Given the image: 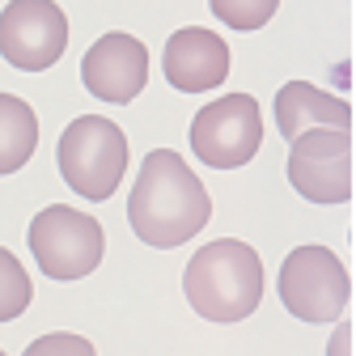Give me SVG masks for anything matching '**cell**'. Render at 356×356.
Wrapping results in <instances>:
<instances>
[{"label": "cell", "instance_id": "obj_1", "mask_svg": "<svg viewBox=\"0 0 356 356\" xmlns=\"http://www.w3.org/2000/svg\"><path fill=\"white\" fill-rule=\"evenodd\" d=\"M212 216V200L200 183V174L174 149H153L140 165V178L127 195L131 234L145 246L174 250L191 242Z\"/></svg>", "mask_w": 356, "mask_h": 356}, {"label": "cell", "instance_id": "obj_2", "mask_svg": "<svg viewBox=\"0 0 356 356\" xmlns=\"http://www.w3.org/2000/svg\"><path fill=\"white\" fill-rule=\"evenodd\" d=\"M183 293L208 323H242L263 301V259L250 242L220 238L191 254L183 272Z\"/></svg>", "mask_w": 356, "mask_h": 356}, {"label": "cell", "instance_id": "obj_3", "mask_svg": "<svg viewBox=\"0 0 356 356\" xmlns=\"http://www.w3.org/2000/svg\"><path fill=\"white\" fill-rule=\"evenodd\" d=\"M56 165H60V178L81 200H94V204L111 200L123 183V170H127L123 127L102 119V115L72 119L56 145Z\"/></svg>", "mask_w": 356, "mask_h": 356}, {"label": "cell", "instance_id": "obj_4", "mask_svg": "<svg viewBox=\"0 0 356 356\" xmlns=\"http://www.w3.org/2000/svg\"><path fill=\"white\" fill-rule=\"evenodd\" d=\"M30 254L38 263L42 276L51 280H81L89 276L106 254V234L89 212L68 208V204H51L30 220Z\"/></svg>", "mask_w": 356, "mask_h": 356}, {"label": "cell", "instance_id": "obj_5", "mask_svg": "<svg viewBox=\"0 0 356 356\" xmlns=\"http://www.w3.org/2000/svg\"><path fill=\"white\" fill-rule=\"evenodd\" d=\"M352 297L348 267L327 246H297L280 267V301L301 323H335Z\"/></svg>", "mask_w": 356, "mask_h": 356}, {"label": "cell", "instance_id": "obj_6", "mask_svg": "<svg viewBox=\"0 0 356 356\" xmlns=\"http://www.w3.org/2000/svg\"><path fill=\"white\" fill-rule=\"evenodd\" d=\"M191 153L212 170H238L263 145V111L250 94H225L191 119Z\"/></svg>", "mask_w": 356, "mask_h": 356}, {"label": "cell", "instance_id": "obj_7", "mask_svg": "<svg viewBox=\"0 0 356 356\" xmlns=\"http://www.w3.org/2000/svg\"><path fill=\"white\" fill-rule=\"evenodd\" d=\"M289 183L309 204L352 200V131L314 127L289 140Z\"/></svg>", "mask_w": 356, "mask_h": 356}, {"label": "cell", "instance_id": "obj_8", "mask_svg": "<svg viewBox=\"0 0 356 356\" xmlns=\"http://www.w3.org/2000/svg\"><path fill=\"white\" fill-rule=\"evenodd\" d=\"M68 47V17L56 0H9L0 13V56L22 72L60 64Z\"/></svg>", "mask_w": 356, "mask_h": 356}, {"label": "cell", "instance_id": "obj_9", "mask_svg": "<svg viewBox=\"0 0 356 356\" xmlns=\"http://www.w3.org/2000/svg\"><path fill=\"white\" fill-rule=\"evenodd\" d=\"M81 81H85V89L94 98L127 106L145 89V81H149V47L136 34L111 30V34H102L94 47L85 51Z\"/></svg>", "mask_w": 356, "mask_h": 356}, {"label": "cell", "instance_id": "obj_10", "mask_svg": "<svg viewBox=\"0 0 356 356\" xmlns=\"http://www.w3.org/2000/svg\"><path fill=\"white\" fill-rule=\"evenodd\" d=\"M161 72L183 94H208L229 76V47L216 30H204V26L174 30L161 51Z\"/></svg>", "mask_w": 356, "mask_h": 356}, {"label": "cell", "instance_id": "obj_11", "mask_svg": "<svg viewBox=\"0 0 356 356\" xmlns=\"http://www.w3.org/2000/svg\"><path fill=\"white\" fill-rule=\"evenodd\" d=\"M276 123H280V136L293 140L301 131H314V127H339L352 131V106L327 89L309 85V81H289L280 94H276Z\"/></svg>", "mask_w": 356, "mask_h": 356}, {"label": "cell", "instance_id": "obj_12", "mask_svg": "<svg viewBox=\"0 0 356 356\" xmlns=\"http://www.w3.org/2000/svg\"><path fill=\"white\" fill-rule=\"evenodd\" d=\"M38 149V115L26 98L0 94V174L22 170Z\"/></svg>", "mask_w": 356, "mask_h": 356}, {"label": "cell", "instance_id": "obj_13", "mask_svg": "<svg viewBox=\"0 0 356 356\" xmlns=\"http://www.w3.org/2000/svg\"><path fill=\"white\" fill-rule=\"evenodd\" d=\"M34 289H30V276H26V267L13 250L0 246V323H13L26 314V305H30Z\"/></svg>", "mask_w": 356, "mask_h": 356}, {"label": "cell", "instance_id": "obj_14", "mask_svg": "<svg viewBox=\"0 0 356 356\" xmlns=\"http://www.w3.org/2000/svg\"><path fill=\"white\" fill-rule=\"evenodd\" d=\"M212 5V13H216V22H225L229 30H263L267 22L276 17V9H280V0H208Z\"/></svg>", "mask_w": 356, "mask_h": 356}, {"label": "cell", "instance_id": "obj_15", "mask_svg": "<svg viewBox=\"0 0 356 356\" xmlns=\"http://www.w3.org/2000/svg\"><path fill=\"white\" fill-rule=\"evenodd\" d=\"M22 356H98L94 343L85 335H72V331H51V335H38Z\"/></svg>", "mask_w": 356, "mask_h": 356}, {"label": "cell", "instance_id": "obj_16", "mask_svg": "<svg viewBox=\"0 0 356 356\" xmlns=\"http://www.w3.org/2000/svg\"><path fill=\"white\" fill-rule=\"evenodd\" d=\"M348 343H352V327L343 323V327L335 331V339H331V352H327V356H348Z\"/></svg>", "mask_w": 356, "mask_h": 356}, {"label": "cell", "instance_id": "obj_17", "mask_svg": "<svg viewBox=\"0 0 356 356\" xmlns=\"http://www.w3.org/2000/svg\"><path fill=\"white\" fill-rule=\"evenodd\" d=\"M0 356H5V352H0Z\"/></svg>", "mask_w": 356, "mask_h": 356}]
</instances>
